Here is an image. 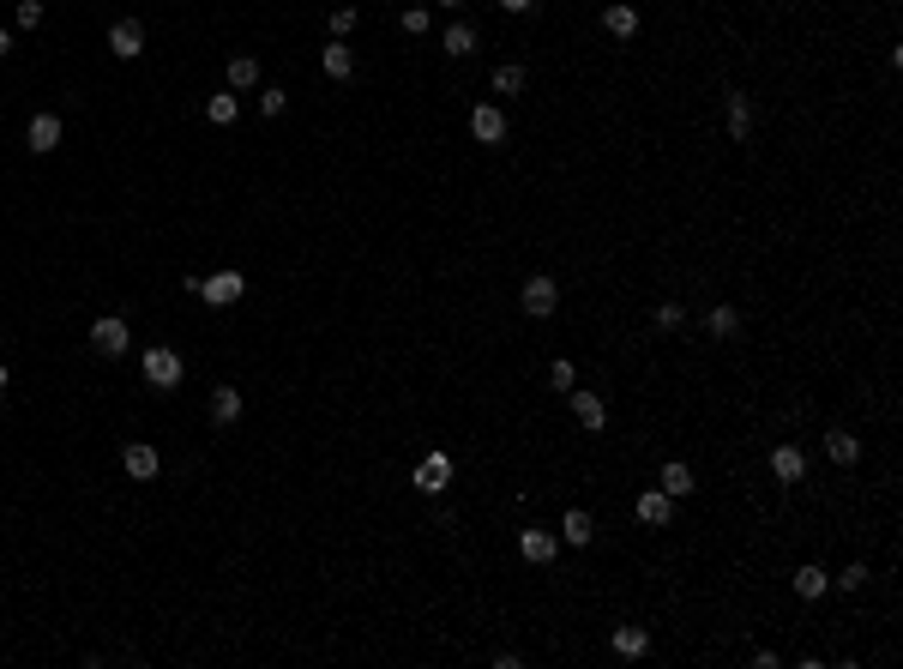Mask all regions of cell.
I'll use <instances>...</instances> for the list:
<instances>
[{
    "label": "cell",
    "mask_w": 903,
    "mask_h": 669,
    "mask_svg": "<svg viewBox=\"0 0 903 669\" xmlns=\"http://www.w3.org/2000/svg\"><path fill=\"white\" fill-rule=\"evenodd\" d=\"M825 591H831V579H825V573L813 567V561H807V567H795V597H807V603H819Z\"/></svg>",
    "instance_id": "21"
},
{
    "label": "cell",
    "mask_w": 903,
    "mask_h": 669,
    "mask_svg": "<svg viewBox=\"0 0 903 669\" xmlns=\"http://www.w3.org/2000/svg\"><path fill=\"white\" fill-rule=\"evenodd\" d=\"M440 49H446V55H452V61H464V55H470V49H476V31H470V24H446V37H440Z\"/></svg>",
    "instance_id": "23"
},
{
    "label": "cell",
    "mask_w": 903,
    "mask_h": 669,
    "mask_svg": "<svg viewBox=\"0 0 903 669\" xmlns=\"http://www.w3.org/2000/svg\"><path fill=\"white\" fill-rule=\"evenodd\" d=\"M0 392H6V362H0Z\"/></svg>",
    "instance_id": "38"
},
{
    "label": "cell",
    "mask_w": 903,
    "mask_h": 669,
    "mask_svg": "<svg viewBox=\"0 0 903 669\" xmlns=\"http://www.w3.org/2000/svg\"><path fill=\"white\" fill-rule=\"evenodd\" d=\"M187 290H199L205 308H235L241 296H247V278H241V272H211V278H193Z\"/></svg>",
    "instance_id": "2"
},
{
    "label": "cell",
    "mask_w": 903,
    "mask_h": 669,
    "mask_svg": "<svg viewBox=\"0 0 903 669\" xmlns=\"http://www.w3.org/2000/svg\"><path fill=\"white\" fill-rule=\"evenodd\" d=\"M590 537H597V519H590V513H584V507H572V513H566V519H561V543L584 549V543H590Z\"/></svg>",
    "instance_id": "19"
},
{
    "label": "cell",
    "mask_w": 903,
    "mask_h": 669,
    "mask_svg": "<svg viewBox=\"0 0 903 669\" xmlns=\"http://www.w3.org/2000/svg\"><path fill=\"white\" fill-rule=\"evenodd\" d=\"M722 115H729V139L735 145L753 133V103H747V91H729V97H722Z\"/></svg>",
    "instance_id": "13"
},
{
    "label": "cell",
    "mask_w": 903,
    "mask_h": 669,
    "mask_svg": "<svg viewBox=\"0 0 903 669\" xmlns=\"http://www.w3.org/2000/svg\"><path fill=\"white\" fill-rule=\"evenodd\" d=\"M639 519H644L651 531H662L668 519H675V501H668L662 488H651V495H639Z\"/></svg>",
    "instance_id": "17"
},
{
    "label": "cell",
    "mask_w": 903,
    "mask_h": 669,
    "mask_svg": "<svg viewBox=\"0 0 903 669\" xmlns=\"http://www.w3.org/2000/svg\"><path fill=\"white\" fill-rule=\"evenodd\" d=\"M548 386H561V392H572V386H579V368H572V362L561 356V362L548 368Z\"/></svg>",
    "instance_id": "29"
},
{
    "label": "cell",
    "mask_w": 903,
    "mask_h": 669,
    "mask_svg": "<svg viewBox=\"0 0 903 669\" xmlns=\"http://www.w3.org/2000/svg\"><path fill=\"white\" fill-rule=\"evenodd\" d=\"M120 465H127V477H133V483H151V477L163 470V459H157V446H151V441H133L127 452H120Z\"/></svg>",
    "instance_id": "9"
},
{
    "label": "cell",
    "mask_w": 903,
    "mask_h": 669,
    "mask_svg": "<svg viewBox=\"0 0 903 669\" xmlns=\"http://www.w3.org/2000/svg\"><path fill=\"white\" fill-rule=\"evenodd\" d=\"M0 55H13V31H0Z\"/></svg>",
    "instance_id": "36"
},
{
    "label": "cell",
    "mask_w": 903,
    "mask_h": 669,
    "mask_svg": "<svg viewBox=\"0 0 903 669\" xmlns=\"http://www.w3.org/2000/svg\"><path fill=\"white\" fill-rule=\"evenodd\" d=\"M825 452H831V465H855V459H862V441H855L849 428H831V434H825Z\"/></svg>",
    "instance_id": "20"
},
{
    "label": "cell",
    "mask_w": 903,
    "mask_h": 669,
    "mask_svg": "<svg viewBox=\"0 0 903 669\" xmlns=\"http://www.w3.org/2000/svg\"><path fill=\"white\" fill-rule=\"evenodd\" d=\"M320 67H325V79H350V73H356V55H350V49H343V42L338 37H332V42H325V49H320Z\"/></svg>",
    "instance_id": "16"
},
{
    "label": "cell",
    "mask_w": 903,
    "mask_h": 669,
    "mask_svg": "<svg viewBox=\"0 0 903 669\" xmlns=\"http://www.w3.org/2000/svg\"><path fill=\"white\" fill-rule=\"evenodd\" d=\"M602 24H608V37L633 42V37H639V6H626V0H615V6L602 13Z\"/></svg>",
    "instance_id": "15"
},
{
    "label": "cell",
    "mask_w": 903,
    "mask_h": 669,
    "mask_svg": "<svg viewBox=\"0 0 903 669\" xmlns=\"http://www.w3.org/2000/svg\"><path fill=\"white\" fill-rule=\"evenodd\" d=\"M608 646L621 651V657H644V651H651V633H644V628H615Z\"/></svg>",
    "instance_id": "22"
},
{
    "label": "cell",
    "mask_w": 903,
    "mask_h": 669,
    "mask_svg": "<svg viewBox=\"0 0 903 669\" xmlns=\"http://www.w3.org/2000/svg\"><path fill=\"white\" fill-rule=\"evenodd\" d=\"M24 145L37 151V157H49L60 145V115H31V127H24Z\"/></svg>",
    "instance_id": "12"
},
{
    "label": "cell",
    "mask_w": 903,
    "mask_h": 669,
    "mask_svg": "<svg viewBox=\"0 0 903 669\" xmlns=\"http://www.w3.org/2000/svg\"><path fill=\"white\" fill-rule=\"evenodd\" d=\"M410 483H416L421 495H446V488H452V459H446V452H428Z\"/></svg>",
    "instance_id": "7"
},
{
    "label": "cell",
    "mask_w": 903,
    "mask_h": 669,
    "mask_svg": "<svg viewBox=\"0 0 903 669\" xmlns=\"http://www.w3.org/2000/svg\"><path fill=\"white\" fill-rule=\"evenodd\" d=\"M13 19H19L24 31H37V24H42V0H19V6H13Z\"/></svg>",
    "instance_id": "30"
},
{
    "label": "cell",
    "mask_w": 903,
    "mask_h": 669,
    "mask_svg": "<svg viewBox=\"0 0 903 669\" xmlns=\"http://www.w3.org/2000/svg\"><path fill=\"white\" fill-rule=\"evenodd\" d=\"M524 79H530V73H524L518 61H506V67H494V91H500V97H518V91H524Z\"/></svg>",
    "instance_id": "27"
},
{
    "label": "cell",
    "mask_w": 903,
    "mask_h": 669,
    "mask_svg": "<svg viewBox=\"0 0 903 669\" xmlns=\"http://www.w3.org/2000/svg\"><path fill=\"white\" fill-rule=\"evenodd\" d=\"M542 0H500V13H512V19H524V13H536Z\"/></svg>",
    "instance_id": "35"
},
{
    "label": "cell",
    "mask_w": 903,
    "mask_h": 669,
    "mask_svg": "<svg viewBox=\"0 0 903 669\" xmlns=\"http://www.w3.org/2000/svg\"><path fill=\"white\" fill-rule=\"evenodd\" d=\"M434 6H464V0H434Z\"/></svg>",
    "instance_id": "37"
},
{
    "label": "cell",
    "mask_w": 903,
    "mask_h": 669,
    "mask_svg": "<svg viewBox=\"0 0 903 669\" xmlns=\"http://www.w3.org/2000/svg\"><path fill=\"white\" fill-rule=\"evenodd\" d=\"M235 115H241V97H235V91H217V97L205 103V121H217V127H229Z\"/></svg>",
    "instance_id": "25"
},
{
    "label": "cell",
    "mask_w": 903,
    "mask_h": 669,
    "mask_svg": "<svg viewBox=\"0 0 903 669\" xmlns=\"http://www.w3.org/2000/svg\"><path fill=\"white\" fill-rule=\"evenodd\" d=\"M109 55H115V61H139L145 55V24L139 19H115L109 24Z\"/></svg>",
    "instance_id": "5"
},
{
    "label": "cell",
    "mask_w": 903,
    "mask_h": 669,
    "mask_svg": "<svg viewBox=\"0 0 903 669\" xmlns=\"http://www.w3.org/2000/svg\"><path fill=\"white\" fill-rule=\"evenodd\" d=\"M518 302H524V314H530V320H548V314L561 308V284H554V278H542V272H536V278L524 284V296H518Z\"/></svg>",
    "instance_id": "4"
},
{
    "label": "cell",
    "mask_w": 903,
    "mask_h": 669,
    "mask_svg": "<svg viewBox=\"0 0 903 669\" xmlns=\"http://www.w3.org/2000/svg\"><path fill=\"white\" fill-rule=\"evenodd\" d=\"M211 423L217 428L241 423V386H217V392H211Z\"/></svg>",
    "instance_id": "18"
},
{
    "label": "cell",
    "mask_w": 903,
    "mask_h": 669,
    "mask_svg": "<svg viewBox=\"0 0 903 669\" xmlns=\"http://www.w3.org/2000/svg\"><path fill=\"white\" fill-rule=\"evenodd\" d=\"M356 19H361V13H356V6H332V37H350V31H356Z\"/></svg>",
    "instance_id": "28"
},
{
    "label": "cell",
    "mask_w": 903,
    "mask_h": 669,
    "mask_svg": "<svg viewBox=\"0 0 903 669\" xmlns=\"http://www.w3.org/2000/svg\"><path fill=\"white\" fill-rule=\"evenodd\" d=\"M470 133H476V145H500L506 139V115L494 109V103H476V109H470Z\"/></svg>",
    "instance_id": "11"
},
{
    "label": "cell",
    "mask_w": 903,
    "mask_h": 669,
    "mask_svg": "<svg viewBox=\"0 0 903 669\" xmlns=\"http://www.w3.org/2000/svg\"><path fill=\"white\" fill-rule=\"evenodd\" d=\"M518 555L530 561V567H548V561L561 555V531H542V525L518 531Z\"/></svg>",
    "instance_id": "3"
},
{
    "label": "cell",
    "mask_w": 903,
    "mask_h": 669,
    "mask_svg": "<svg viewBox=\"0 0 903 669\" xmlns=\"http://www.w3.org/2000/svg\"><path fill=\"white\" fill-rule=\"evenodd\" d=\"M681 320H686V314H681V302H662V308H657V326H662V332H675Z\"/></svg>",
    "instance_id": "34"
},
{
    "label": "cell",
    "mask_w": 903,
    "mask_h": 669,
    "mask_svg": "<svg viewBox=\"0 0 903 669\" xmlns=\"http://www.w3.org/2000/svg\"><path fill=\"white\" fill-rule=\"evenodd\" d=\"M831 585H843V591H862V585H867V567L855 561V567H843L837 579H831Z\"/></svg>",
    "instance_id": "33"
},
{
    "label": "cell",
    "mask_w": 903,
    "mask_h": 669,
    "mask_svg": "<svg viewBox=\"0 0 903 669\" xmlns=\"http://www.w3.org/2000/svg\"><path fill=\"white\" fill-rule=\"evenodd\" d=\"M704 326H711V338H735V332H741V314H735L729 302H717L711 314H704Z\"/></svg>",
    "instance_id": "24"
},
{
    "label": "cell",
    "mask_w": 903,
    "mask_h": 669,
    "mask_svg": "<svg viewBox=\"0 0 903 669\" xmlns=\"http://www.w3.org/2000/svg\"><path fill=\"white\" fill-rule=\"evenodd\" d=\"M398 24H403V37H421V31H428V6H410Z\"/></svg>",
    "instance_id": "32"
},
{
    "label": "cell",
    "mask_w": 903,
    "mask_h": 669,
    "mask_svg": "<svg viewBox=\"0 0 903 669\" xmlns=\"http://www.w3.org/2000/svg\"><path fill=\"white\" fill-rule=\"evenodd\" d=\"M181 374H187L181 350H169V344H151V350H145V386H151V392H175Z\"/></svg>",
    "instance_id": "1"
},
{
    "label": "cell",
    "mask_w": 903,
    "mask_h": 669,
    "mask_svg": "<svg viewBox=\"0 0 903 669\" xmlns=\"http://www.w3.org/2000/svg\"><path fill=\"white\" fill-rule=\"evenodd\" d=\"M260 109H265V115H283V109H289V91H278V85H265V91H260Z\"/></svg>",
    "instance_id": "31"
},
{
    "label": "cell",
    "mask_w": 903,
    "mask_h": 669,
    "mask_svg": "<svg viewBox=\"0 0 903 669\" xmlns=\"http://www.w3.org/2000/svg\"><path fill=\"white\" fill-rule=\"evenodd\" d=\"M566 398H572V416H579V428H590V434H602V423H608V405H602L597 392H590V386H572Z\"/></svg>",
    "instance_id": "8"
},
{
    "label": "cell",
    "mask_w": 903,
    "mask_h": 669,
    "mask_svg": "<svg viewBox=\"0 0 903 669\" xmlns=\"http://www.w3.org/2000/svg\"><path fill=\"white\" fill-rule=\"evenodd\" d=\"M657 488H662V495H668V501H686V495H693V488H699V483H693V470H686L681 459H668V465L657 470Z\"/></svg>",
    "instance_id": "14"
},
{
    "label": "cell",
    "mask_w": 903,
    "mask_h": 669,
    "mask_svg": "<svg viewBox=\"0 0 903 669\" xmlns=\"http://www.w3.org/2000/svg\"><path fill=\"white\" fill-rule=\"evenodd\" d=\"M253 85H260V61H253V55H235V61H229V91H253Z\"/></svg>",
    "instance_id": "26"
},
{
    "label": "cell",
    "mask_w": 903,
    "mask_h": 669,
    "mask_svg": "<svg viewBox=\"0 0 903 669\" xmlns=\"http://www.w3.org/2000/svg\"><path fill=\"white\" fill-rule=\"evenodd\" d=\"M771 477H777L783 488H795L807 477V452L801 446H771Z\"/></svg>",
    "instance_id": "10"
},
{
    "label": "cell",
    "mask_w": 903,
    "mask_h": 669,
    "mask_svg": "<svg viewBox=\"0 0 903 669\" xmlns=\"http://www.w3.org/2000/svg\"><path fill=\"white\" fill-rule=\"evenodd\" d=\"M91 344H97V356H127L133 332H127V320H120V314H102V320L91 326Z\"/></svg>",
    "instance_id": "6"
}]
</instances>
